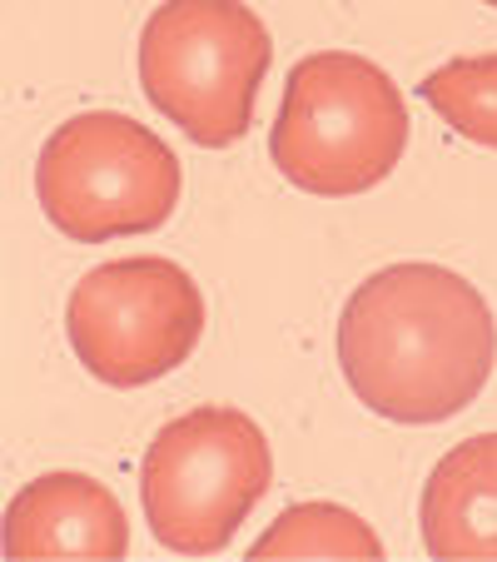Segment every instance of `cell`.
<instances>
[{
    "label": "cell",
    "instance_id": "cell-11",
    "mask_svg": "<svg viewBox=\"0 0 497 562\" xmlns=\"http://www.w3.org/2000/svg\"><path fill=\"white\" fill-rule=\"evenodd\" d=\"M483 5H493V11H497V0H483Z\"/></svg>",
    "mask_w": 497,
    "mask_h": 562
},
{
    "label": "cell",
    "instance_id": "cell-2",
    "mask_svg": "<svg viewBox=\"0 0 497 562\" xmlns=\"http://www.w3.org/2000/svg\"><path fill=\"white\" fill-rule=\"evenodd\" d=\"M408 149V105L379 60L314 50L289 70L269 159L294 190L349 200L393 175Z\"/></svg>",
    "mask_w": 497,
    "mask_h": 562
},
{
    "label": "cell",
    "instance_id": "cell-7",
    "mask_svg": "<svg viewBox=\"0 0 497 562\" xmlns=\"http://www.w3.org/2000/svg\"><path fill=\"white\" fill-rule=\"evenodd\" d=\"M120 498L90 473H41L5 508V558H125Z\"/></svg>",
    "mask_w": 497,
    "mask_h": 562
},
{
    "label": "cell",
    "instance_id": "cell-4",
    "mask_svg": "<svg viewBox=\"0 0 497 562\" xmlns=\"http://www.w3.org/2000/svg\"><path fill=\"white\" fill-rule=\"evenodd\" d=\"M180 159L149 125L115 110H86L55 125L35 159V200L75 245L149 234L174 214Z\"/></svg>",
    "mask_w": 497,
    "mask_h": 562
},
{
    "label": "cell",
    "instance_id": "cell-1",
    "mask_svg": "<svg viewBox=\"0 0 497 562\" xmlns=\"http://www.w3.org/2000/svg\"><path fill=\"white\" fill-rule=\"evenodd\" d=\"M497 318L477 284L443 265H388L349 294L339 369L353 398L393 424H443L487 389Z\"/></svg>",
    "mask_w": 497,
    "mask_h": 562
},
{
    "label": "cell",
    "instance_id": "cell-9",
    "mask_svg": "<svg viewBox=\"0 0 497 562\" xmlns=\"http://www.w3.org/2000/svg\"><path fill=\"white\" fill-rule=\"evenodd\" d=\"M249 558H383V542L339 503H294L249 548Z\"/></svg>",
    "mask_w": 497,
    "mask_h": 562
},
{
    "label": "cell",
    "instance_id": "cell-3",
    "mask_svg": "<svg viewBox=\"0 0 497 562\" xmlns=\"http://www.w3.org/2000/svg\"><path fill=\"white\" fill-rule=\"evenodd\" d=\"M269 60V25L244 0H165L139 31L149 105L204 149L244 139Z\"/></svg>",
    "mask_w": 497,
    "mask_h": 562
},
{
    "label": "cell",
    "instance_id": "cell-6",
    "mask_svg": "<svg viewBox=\"0 0 497 562\" xmlns=\"http://www.w3.org/2000/svg\"><path fill=\"white\" fill-rule=\"evenodd\" d=\"M65 334L90 379L145 389L190 363L204 334V294L190 269L165 255L110 259L70 289Z\"/></svg>",
    "mask_w": 497,
    "mask_h": 562
},
{
    "label": "cell",
    "instance_id": "cell-8",
    "mask_svg": "<svg viewBox=\"0 0 497 562\" xmlns=\"http://www.w3.org/2000/svg\"><path fill=\"white\" fill-rule=\"evenodd\" d=\"M428 558L497 562V434L448 448L423 488Z\"/></svg>",
    "mask_w": 497,
    "mask_h": 562
},
{
    "label": "cell",
    "instance_id": "cell-5",
    "mask_svg": "<svg viewBox=\"0 0 497 562\" xmlns=\"http://www.w3.org/2000/svg\"><path fill=\"white\" fill-rule=\"evenodd\" d=\"M274 483L264 428L229 404H204L170 418L145 448L139 498L149 532L170 552H224L239 522Z\"/></svg>",
    "mask_w": 497,
    "mask_h": 562
},
{
    "label": "cell",
    "instance_id": "cell-10",
    "mask_svg": "<svg viewBox=\"0 0 497 562\" xmlns=\"http://www.w3.org/2000/svg\"><path fill=\"white\" fill-rule=\"evenodd\" d=\"M418 90L443 115V125H453L473 145L497 149V50L458 55V60L438 65Z\"/></svg>",
    "mask_w": 497,
    "mask_h": 562
}]
</instances>
